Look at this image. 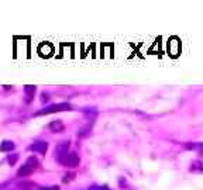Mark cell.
Returning a JSON list of instances; mask_svg holds the SVG:
<instances>
[{
	"mask_svg": "<svg viewBox=\"0 0 203 190\" xmlns=\"http://www.w3.org/2000/svg\"><path fill=\"white\" fill-rule=\"evenodd\" d=\"M72 106L69 103H58V104H52L47 107V109H42L40 111H37L35 116H47V114H54L58 113V111H65V110H71Z\"/></svg>",
	"mask_w": 203,
	"mask_h": 190,
	"instance_id": "6da1fadb",
	"label": "cell"
},
{
	"mask_svg": "<svg viewBox=\"0 0 203 190\" xmlns=\"http://www.w3.org/2000/svg\"><path fill=\"white\" fill-rule=\"evenodd\" d=\"M69 144H71L69 141H64V142H61L59 145H57V148H55V151H54V155H55V158L58 159V162H59V163H62L64 158H65L66 155H68Z\"/></svg>",
	"mask_w": 203,
	"mask_h": 190,
	"instance_id": "7a4b0ae2",
	"label": "cell"
},
{
	"mask_svg": "<svg viewBox=\"0 0 203 190\" xmlns=\"http://www.w3.org/2000/svg\"><path fill=\"white\" fill-rule=\"evenodd\" d=\"M79 162H81V159H79V155H78L76 152H68V155H66L65 158H64V161H62V163H64L66 168L73 169V168L79 166Z\"/></svg>",
	"mask_w": 203,
	"mask_h": 190,
	"instance_id": "3957f363",
	"label": "cell"
},
{
	"mask_svg": "<svg viewBox=\"0 0 203 190\" xmlns=\"http://www.w3.org/2000/svg\"><path fill=\"white\" fill-rule=\"evenodd\" d=\"M30 151H34V152H38V154L45 155L47 151H48V142L47 141H37L34 142L33 145H30Z\"/></svg>",
	"mask_w": 203,
	"mask_h": 190,
	"instance_id": "277c9868",
	"label": "cell"
},
{
	"mask_svg": "<svg viewBox=\"0 0 203 190\" xmlns=\"http://www.w3.org/2000/svg\"><path fill=\"white\" fill-rule=\"evenodd\" d=\"M48 128L52 131V133H62L64 129H65V126H64V123L61 120H54L48 124Z\"/></svg>",
	"mask_w": 203,
	"mask_h": 190,
	"instance_id": "5b68a950",
	"label": "cell"
},
{
	"mask_svg": "<svg viewBox=\"0 0 203 190\" xmlns=\"http://www.w3.org/2000/svg\"><path fill=\"white\" fill-rule=\"evenodd\" d=\"M24 92H25V103H31L34 99V94L37 92V87L33 85H27L24 86Z\"/></svg>",
	"mask_w": 203,
	"mask_h": 190,
	"instance_id": "8992f818",
	"label": "cell"
},
{
	"mask_svg": "<svg viewBox=\"0 0 203 190\" xmlns=\"http://www.w3.org/2000/svg\"><path fill=\"white\" fill-rule=\"evenodd\" d=\"M33 172H34L33 168H31V166H28L27 163H24V165L21 166L20 169L17 170V176H18V178H25V176H30Z\"/></svg>",
	"mask_w": 203,
	"mask_h": 190,
	"instance_id": "52a82bcc",
	"label": "cell"
},
{
	"mask_svg": "<svg viewBox=\"0 0 203 190\" xmlns=\"http://www.w3.org/2000/svg\"><path fill=\"white\" fill-rule=\"evenodd\" d=\"M14 148H16V145H14V142H12V141H3L0 144V151H2V152H12Z\"/></svg>",
	"mask_w": 203,
	"mask_h": 190,
	"instance_id": "ba28073f",
	"label": "cell"
},
{
	"mask_svg": "<svg viewBox=\"0 0 203 190\" xmlns=\"http://www.w3.org/2000/svg\"><path fill=\"white\" fill-rule=\"evenodd\" d=\"M189 170H191V172H193V173H203V162H200V161L192 162V165H191V168H189Z\"/></svg>",
	"mask_w": 203,
	"mask_h": 190,
	"instance_id": "9c48e42d",
	"label": "cell"
},
{
	"mask_svg": "<svg viewBox=\"0 0 203 190\" xmlns=\"http://www.w3.org/2000/svg\"><path fill=\"white\" fill-rule=\"evenodd\" d=\"M40 54H41V55H47V57H48V55L52 54V47H51L48 42L40 45Z\"/></svg>",
	"mask_w": 203,
	"mask_h": 190,
	"instance_id": "30bf717a",
	"label": "cell"
},
{
	"mask_svg": "<svg viewBox=\"0 0 203 190\" xmlns=\"http://www.w3.org/2000/svg\"><path fill=\"white\" fill-rule=\"evenodd\" d=\"M27 165H28V166H31L33 169H37L40 163H38V159H37L35 156H30V158L27 159Z\"/></svg>",
	"mask_w": 203,
	"mask_h": 190,
	"instance_id": "8fae6325",
	"label": "cell"
},
{
	"mask_svg": "<svg viewBox=\"0 0 203 190\" xmlns=\"http://www.w3.org/2000/svg\"><path fill=\"white\" fill-rule=\"evenodd\" d=\"M75 172H69V173H66V175H64V178H62V182L64 183H69V182H72L73 179H75Z\"/></svg>",
	"mask_w": 203,
	"mask_h": 190,
	"instance_id": "7c38bea8",
	"label": "cell"
},
{
	"mask_svg": "<svg viewBox=\"0 0 203 190\" xmlns=\"http://www.w3.org/2000/svg\"><path fill=\"white\" fill-rule=\"evenodd\" d=\"M17 161H18V154H13V155H10L7 158V162L10 163V165H16L17 163Z\"/></svg>",
	"mask_w": 203,
	"mask_h": 190,
	"instance_id": "4fadbf2b",
	"label": "cell"
},
{
	"mask_svg": "<svg viewBox=\"0 0 203 190\" xmlns=\"http://www.w3.org/2000/svg\"><path fill=\"white\" fill-rule=\"evenodd\" d=\"M49 100V94L48 93H41V101H42V103H47V101Z\"/></svg>",
	"mask_w": 203,
	"mask_h": 190,
	"instance_id": "5bb4252c",
	"label": "cell"
},
{
	"mask_svg": "<svg viewBox=\"0 0 203 190\" xmlns=\"http://www.w3.org/2000/svg\"><path fill=\"white\" fill-rule=\"evenodd\" d=\"M89 190H110L107 186H92L89 187Z\"/></svg>",
	"mask_w": 203,
	"mask_h": 190,
	"instance_id": "9a60e30c",
	"label": "cell"
},
{
	"mask_svg": "<svg viewBox=\"0 0 203 190\" xmlns=\"http://www.w3.org/2000/svg\"><path fill=\"white\" fill-rule=\"evenodd\" d=\"M3 89H4V90H12V89H13V86H8V85H4V86H3Z\"/></svg>",
	"mask_w": 203,
	"mask_h": 190,
	"instance_id": "2e32d148",
	"label": "cell"
},
{
	"mask_svg": "<svg viewBox=\"0 0 203 190\" xmlns=\"http://www.w3.org/2000/svg\"><path fill=\"white\" fill-rule=\"evenodd\" d=\"M49 190H61V189H59V186H51Z\"/></svg>",
	"mask_w": 203,
	"mask_h": 190,
	"instance_id": "e0dca14e",
	"label": "cell"
},
{
	"mask_svg": "<svg viewBox=\"0 0 203 190\" xmlns=\"http://www.w3.org/2000/svg\"><path fill=\"white\" fill-rule=\"evenodd\" d=\"M38 190H49V187H40Z\"/></svg>",
	"mask_w": 203,
	"mask_h": 190,
	"instance_id": "ac0fdd59",
	"label": "cell"
}]
</instances>
